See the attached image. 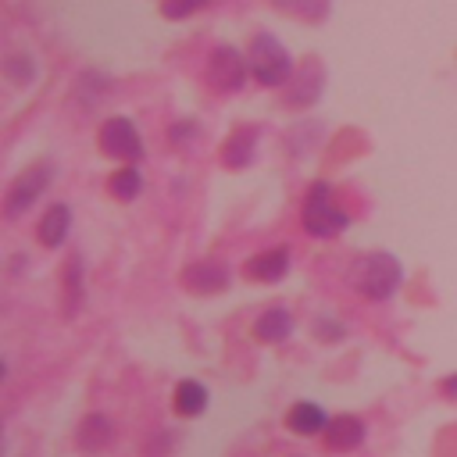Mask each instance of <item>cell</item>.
<instances>
[{
    "mask_svg": "<svg viewBox=\"0 0 457 457\" xmlns=\"http://www.w3.org/2000/svg\"><path fill=\"white\" fill-rule=\"evenodd\" d=\"M350 286L368 300H389L403 286V268L393 253L371 250L350 264Z\"/></svg>",
    "mask_w": 457,
    "mask_h": 457,
    "instance_id": "obj_1",
    "label": "cell"
},
{
    "mask_svg": "<svg viewBox=\"0 0 457 457\" xmlns=\"http://www.w3.org/2000/svg\"><path fill=\"white\" fill-rule=\"evenodd\" d=\"M300 218H303V228L311 236H318V239H332V236H339V232L350 228V214L332 204V186L328 182H314L307 189Z\"/></svg>",
    "mask_w": 457,
    "mask_h": 457,
    "instance_id": "obj_2",
    "label": "cell"
},
{
    "mask_svg": "<svg viewBox=\"0 0 457 457\" xmlns=\"http://www.w3.org/2000/svg\"><path fill=\"white\" fill-rule=\"evenodd\" d=\"M246 61H250V75H253L261 86H282V82L293 75V54H289L271 32H257V36L250 39Z\"/></svg>",
    "mask_w": 457,
    "mask_h": 457,
    "instance_id": "obj_3",
    "label": "cell"
},
{
    "mask_svg": "<svg viewBox=\"0 0 457 457\" xmlns=\"http://www.w3.org/2000/svg\"><path fill=\"white\" fill-rule=\"evenodd\" d=\"M246 75H250V61L236 46H225L221 43V46L211 50L207 68H204V79H207V86L214 93H236V89H243Z\"/></svg>",
    "mask_w": 457,
    "mask_h": 457,
    "instance_id": "obj_4",
    "label": "cell"
},
{
    "mask_svg": "<svg viewBox=\"0 0 457 457\" xmlns=\"http://www.w3.org/2000/svg\"><path fill=\"white\" fill-rule=\"evenodd\" d=\"M100 150L114 161H139L143 157V139L129 118H107L100 125Z\"/></svg>",
    "mask_w": 457,
    "mask_h": 457,
    "instance_id": "obj_5",
    "label": "cell"
},
{
    "mask_svg": "<svg viewBox=\"0 0 457 457\" xmlns=\"http://www.w3.org/2000/svg\"><path fill=\"white\" fill-rule=\"evenodd\" d=\"M46 182H50V164H36V168H25L14 182H11V189H7V200H4V214L7 218H18V214H25L36 200H39V193L46 189Z\"/></svg>",
    "mask_w": 457,
    "mask_h": 457,
    "instance_id": "obj_6",
    "label": "cell"
},
{
    "mask_svg": "<svg viewBox=\"0 0 457 457\" xmlns=\"http://www.w3.org/2000/svg\"><path fill=\"white\" fill-rule=\"evenodd\" d=\"M286 271H289V250L286 246L264 250V253L246 261V278H257V282H278Z\"/></svg>",
    "mask_w": 457,
    "mask_h": 457,
    "instance_id": "obj_7",
    "label": "cell"
},
{
    "mask_svg": "<svg viewBox=\"0 0 457 457\" xmlns=\"http://www.w3.org/2000/svg\"><path fill=\"white\" fill-rule=\"evenodd\" d=\"M325 443L332 450H353L364 443V421L353 418V414H336L325 428Z\"/></svg>",
    "mask_w": 457,
    "mask_h": 457,
    "instance_id": "obj_8",
    "label": "cell"
},
{
    "mask_svg": "<svg viewBox=\"0 0 457 457\" xmlns=\"http://www.w3.org/2000/svg\"><path fill=\"white\" fill-rule=\"evenodd\" d=\"M68 228H71V207L68 204H54L43 218H39V228H36V236H39V243L43 246H61L64 239H68Z\"/></svg>",
    "mask_w": 457,
    "mask_h": 457,
    "instance_id": "obj_9",
    "label": "cell"
},
{
    "mask_svg": "<svg viewBox=\"0 0 457 457\" xmlns=\"http://www.w3.org/2000/svg\"><path fill=\"white\" fill-rule=\"evenodd\" d=\"M182 282H186L193 293H214V289H221V286L228 282V271H225L218 261H200V264L186 268Z\"/></svg>",
    "mask_w": 457,
    "mask_h": 457,
    "instance_id": "obj_10",
    "label": "cell"
},
{
    "mask_svg": "<svg viewBox=\"0 0 457 457\" xmlns=\"http://www.w3.org/2000/svg\"><path fill=\"white\" fill-rule=\"evenodd\" d=\"M289 428L296 432V436H314V432H325L328 428V414L318 407V403H311V400H300V403H293V411H289Z\"/></svg>",
    "mask_w": 457,
    "mask_h": 457,
    "instance_id": "obj_11",
    "label": "cell"
},
{
    "mask_svg": "<svg viewBox=\"0 0 457 457\" xmlns=\"http://www.w3.org/2000/svg\"><path fill=\"white\" fill-rule=\"evenodd\" d=\"M253 150H257V132L253 129H236L221 150V161L228 168H246L253 161Z\"/></svg>",
    "mask_w": 457,
    "mask_h": 457,
    "instance_id": "obj_12",
    "label": "cell"
},
{
    "mask_svg": "<svg viewBox=\"0 0 457 457\" xmlns=\"http://www.w3.org/2000/svg\"><path fill=\"white\" fill-rule=\"evenodd\" d=\"M253 332H257V339H264V343H282V339L293 332V314H289L286 307H268V311L257 318Z\"/></svg>",
    "mask_w": 457,
    "mask_h": 457,
    "instance_id": "obj_13",
    "label": "cell"
},
{
    "mask_svg": "<svg viewBox=\"0 0 457 457\" xmlns=\"http://www.w3.org/2000/svg\"><path fill=\"white\" fill-rule=\"evenodd\" d=\"M175 411L186 414V418L204 414V411H207V386L196 382V378L179 382V389H175Z\"/></svg>",
    "mask_w": 457,
    "mask_h": 457,
    "instance_id": "obj_14",
    "label": "cell"
},
{
    "mask_svg": "<svg viewBox=\"0 0 457 457\" xmlns=\"http://www.w3.org/2000/svg\"><path fill=\"white\" fill-rule=\"evenodd\" d=\"M139 189H143V171L136 164H129V168H121V171L111 175V193L118 200H136Z\"/></svg>",
    "mask_w": 457,
    "mask_h": 457,
    "instance_id": "obj_15",
    "label": "cell"
},
{
    "mask_svg": "<svg viewBox=\"0 0 457 457\" xmlns=\"http://www.w3.org/2000/svg\"><path fill=\"white\" fill-rule=\"evenodd\" d=\"M275 7L286 14H296L303 21H318L328 14V0H275Z\"/></svg>",
    "mask_w": 457,
    "mask_h": 457,
    "instance_id": "obj_16",
    "label": "cell"
},
{
    "mask_svg": "<svg viewBox=\"0 0 457 457\" xmlns=\"http://www.w3.org/2000/svg\"><path fill=\"white\" fill-rule=\"evenodd\" d=\"M107 439H111L107 418L93 414L89 421H82V432H79V443H82V446H100V443H107Z\"/></svg>",
    "mask_w": 457,
    "mask_h": 457,
    "instance_id": "obj_17",
    "label": "cell"
},
{
    "mask_svg": "<svg viewBox=\"0 0 457 457\" xmlns=\"http://www.w3.org/2000/svg\"><path fill=\"white\" fill-rule=\"evenodd\" d=\"M207 0H164L161 4V14L164 18H189L193 11H200Z\"/></svg>",
    "mask_w": 457,
    "mask_h": 457,
    "instance_id": "obj_18",
    "label": "cell"
},
{
    "mask_svg": "<svg viewBox=\"0 0 457 457\" xmlns=\"http://www.w3.org/2000/svg\"><path fill=\"white\" fill-rule=\"evenodd\" d=\"M443 393H450V396H457V375H453V378H446V382H443Z\"/></svg>",
    "mask_w": 457,
    "mask_h": 457,
    "instance_id": "obj_19",
    "label": "cell"
}]
</instances>
